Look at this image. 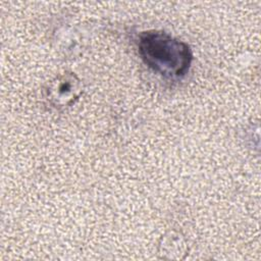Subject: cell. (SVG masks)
Instances as JSON below:
<instances>
[{
	"mask_svg": "<svg viewBox=\"0 0 261 261\" xmlns=\"http://www.w3.org/2000/svg\"><path fill=\"white\" fill-rule=\"evenodd\" d=\"M138 47L144 63L164 77H181L191 67L193 54L189 45L164 32L142 33Z\"/></svg>",
	"mask_w": 261,
	"mask_h": 261,
	"instance_id": "cell-1",
	"label": "cell"
},
{
	"mask_svg": "<svg viewBox=\"0 0 261 261\" xmlns=\"http://www.w3.org/2000/svg\"><path fill=\"white\" fill-rule=\"evenodd\" d=\"M48 99L55 107L67 106L76 99L81 93V83L71 72L57 76L47 90Z\"/></svg>",
	"mask_w": 261,
	"mask_h": 261,
	"instance_id": "cell-2",
	"label": "cell"
}]
</instances>
